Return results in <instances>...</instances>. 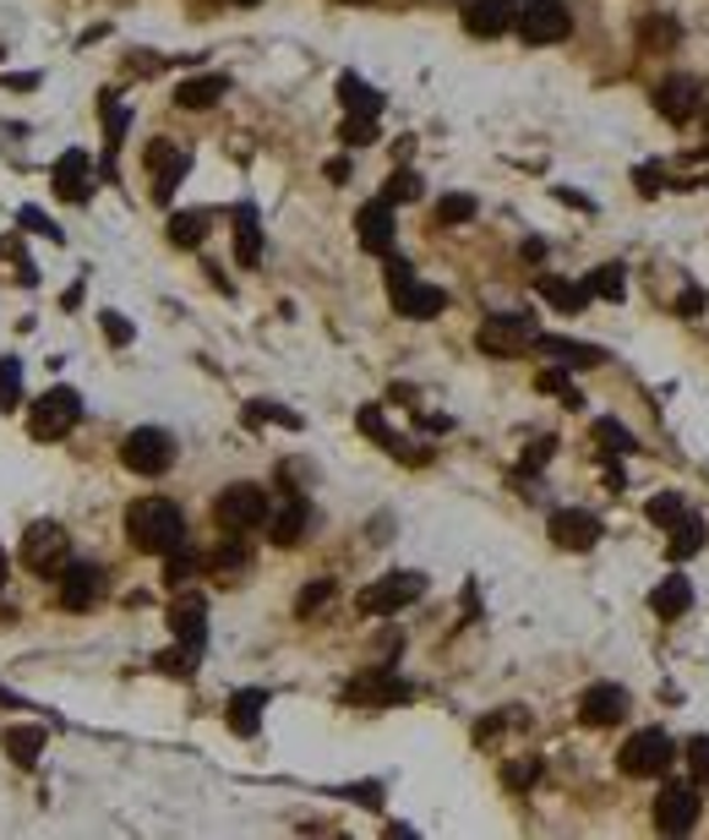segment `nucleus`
Instances as JSON below:
<instances>
[{
  "mask_svg": "<svg viewBox=\"0 0 709 840\" xmlns=\"http://www.w3.org/2000/svg\"><path fill=\"white\" fill-rule=\"evenodd\" d=\"M202 235H208V213H175L169 219V241L175 246H202Z\"/></svg>",
  "mask_w": 709,
  "mask_h": 840,
  "instance_id": "obj_34",
  "label": "nucleus"
},
{
  "mask_svg": "<svg viewBox=\"0 0 709 840\" xmlns=\"http://www.w3.org/2000/svg\"><path fill=\"white\" fill-rule=\"evenodd\" d=\"M121 464L132 475H164L175 464V436L158 431V425H137L126 442H121Z\"/></svg>",
  "mask_w": 709,
  "mask_h": 840,
  "instance_id": "obj_7",
  "label": "nucleus"
},
{
  "mask_svg": "<svg viewBox=\"0 0 709 840\" xmlns=\"http://www.w3.org/2000/svg\"><path fill=\"white\" fill-rule=\"evenodd\" d=\"M0 584H5V552H0Z\"/></svg>",
  "mask_w": 709,
  "mask_h": 840,
  "instance_id": "obj_52",
  "label": "nucleus"
},
{
  "mask_svg": "<svg viewBox=\"0 0 709 840\" xmlns=\"http://www.w3.org/2000/svg\"><path fill=\"white\" fill-rule=\"evenodd\" d=\"M541 295H546L557 311H584V300H589L584 284H567V279H541Z\"/></svg>",
  "mask_w": 709,
  "mask_h": 840,
  "instance_id": "obj_32",
  "label": "nucleus"
},
{
  "mask_svg": "<svg viewBox=\"0 0 709 840\" xmlns=\"http://www.w3.org/2000/svg\"><path fill=\"white\" fill-rule=\"evenodd\" d=\"M546 458H552V436H541V442H535V447L524 453V469H541Z\"/></svg>",
  "mask_w": 709,
  "mask_h": 840,
  "instance_id": "obj_50",
  "label": "nucleus"
},
{
  "mask_svg": "<svg viewBox=\"0 0 709 840\" xmlns=\"http://www.w3.org/2000/svg\"><path fill=\"white\" fill-rule=\"evenodd\" d=\"M688 606H694V584H688L683 573H672V578H661V584L650 589V611H655V617H666V622H672V617H683Z\"/></svg>",
  "mask_w": 709,
  "mask_h": 840,
  "instance_id": "obj_23",
  "label": "nucleus"
},
{
  "mask_svg": "<svg viewBox=\"0 0 709 840\" xmlns=\"http://www.w3.org/2000/svg\"><path fill=\"white\" fill-rule=\"evenodd\" d=\"M705 546V519H694V513H683L677 524H672V541H666V552L683 562V557H694Z\"/></svg>",
  "mask_w": 709,
  "mask_h": 840,
  "instance_id": "obj_30",
  "label": "nucleus"
},
{
  "mask_svg": "<svg viewBox=\"0 0 709 840\" xmlns=\"http://www.w3.org/2000/svg\"><path fill=\"white\" fill-rule=\"evenodd\" d=\"M672 759H677V742H672L661 726H650V731H633V737L622 742L617 770H622V775H633V781H644V775H666V770H672Z\"/></svg>",
  "mask_w": 709,
  "mask_h": 840,
  "instance_id": "obj_2",
  "label": "nucleus"
},
{
  "mask_svg": "<svg viewBox=\"0 0 709 840\" xmlns=\"http://www.w3.org/2000/svg\"><path fill=\"white\" fill-rule=\"evenodd\" d=\"M552 541H557L563 552H589V546L600 541V519L584 513V508H557V513H552Z\"/></svg>",
  "mask_w": 709,
  "mask_h": 840,
  "instance_id": "obj_18",
  "label": "nucleus"
},
{
  "mask_svg": "<svg viewBox=\"0 0 709 840\" xmlns=\"http://www.w3.org/2000/svg\"><path fill=\"white\" fill-rule=\"evenodd\" d=\"M519 5L524 0H475V5H464V27L475 38H502L519 22Z\"/></svg>",
  "mask_w": 709,
  "mask_h": 840,
  "instance_id": "obj_17",
  "label": "nucleus"
},
{
  "mask_svg": "<svg viewBox=\"0 0 709 840\" xmlns=\"http://www.w3.org/2000/svg\"><path fill=\"white\" fill-rule=\"evenodd\" d=\"M5 753H11V764H38V753H44V731L38 726H11L5 731Z\"/></svg>",
  "mask_w": 709,
  "mask_h": 840,
  "instance_id": "obj_29",
  "label": "nucleus"
},
{
  "mask_svg": "<svg viewBox=\"0 0 709 840\" xmlns=\"http://www.w3.org/2000/svg\"><path fill=\"white\" fill-rule=\"evenodd\" d=\"M224 93H230V77H186L175 88V104L180 110H213Z\"/></svg>",
  "mask_w": 709,
  "mask_h": 840,
  "instance_id": "obj_24",
  "label": "nucleus"
},
{
  "mask_svg": "<svg viewBox=\"0 0 709 840\" xmlns=\"http://www.w3.org/2000/svg\"><path fill=\"white\" fill-rule=\"evenodd\" d=\"M480 350L486 355H524V350H535V322L519 317V311L486 317L480 322Z\"/></svg>",
  "mask_w": 709,
  "mask_h": 840,
  "instance_id": "obj_10",
  "label": "nucleus"
},
{
  "mask_svg": "<svg viewBox=\"0 0 709 840\" xmlns=\"http://www.w3.org/2000/svg\"><path fill=\"white\" fill-rule=\"evenodd\" d=\"M436 219H442V224H464V219H475V197H464V191L442 197V202H436Z\"/></svg>",
  "mask_w": 709,
  "mask_h": 840,
  "instance_id": "obj_40",
  "label": "nucleus"
},
{
  "mask_svg": "<svg viewBox=\"0 0 709 840\" xmlns=\"http://www.w3.org/2000/svg\"><path fill=\"white\" fill-rule=\"evenodd\" d=\"M628 715V694L617 688V683H600V688H589L584 699H578V720L584 726H617Z\"/></svg>",
  "mask_w": 709,
  "mask_h": 840,
  "instance_id": "obj_21",
  "label": "nucleus"
},
{
  "mask_svg": "<svg viewBox=\"0 0 709 840\" xmlns=\"http://www.w3.org/2000/svg\"><path fill=\"white\" fill-rule=\"evenodd\" d=\"M383 197H388V202H416V197H421V175H416V169H399V175L383 186Z\"/></svg>",
  "mask_w": 709,
  "mask_h": 840,
  "instance_id": "obj_39",
  "label": "nucleus"
},
{
  "mask_svg": "<svg viewBox=\"0 0 709 840\" xmlns=\"http://www.w3.org/2000/svg\"><path fill=\"white\" fill-rule=\"evenodd\" d=\"M169 628H175V639H180L186 650L202 655V644H208V600H202V595H180V600L169 606Z\"/></svg>",
  "mask_w": 709,
  "mask_h": 840,
  "instance_id": "obj_19",
  "label": "nucleus"
},
{
  "mask_svg": "<svg viewBox=\"0 0 709 840\" xmlns=\"http://www.w3.org/2000/svg\"><path fill=\"white\" fill-rule=\"evenodd\" d=\"M339 99H344V110H350V115H377V110H383V93H377V88H366L355 71H344V77H339Z\"/></svg>",
  "mask_w": 709,
  "mask_h": 840,
  "instance_id": "obj_28",
  "label": "nucleus"
},
{
  "mask_svg": "<svg viewBox=\"0 0 709 840\" xmlns=\"http://www.w3.org/2000/svg\"><path fill=\"white\" fill-rule=\"evenodd\" d=\"M55 578H60V606L66 611H88L104 595V567L99 562H66Z\"/></svg>",
  "mask_w": 709,
  "mask_h": 840,
  "instance_id": "obj_12",
  "label": "nucleus"
},
{
  "mask_svg": "<svg viewBox=\"0 0 709 840\" xmlns=\"http://www.w3.org/2000/svg\"><path fill=\"white\" fill-rule=\"evenodd\" d=\"M535 388H541V394H563L567 405H578V394H573L567 372H541V377H535Z\"/></svg>",
  "mask_w": 709,
  "mask_h": 840,
  "instance_id": "obj_46",
  "label": "nucleus"
},
{
  "mask_svg": "<svg viewBox=\"0 0 709 840\" xmlns=\"http://www.w3.org/2000/svg\"><path fill=\"white\" fill-rule=\"evenodd\" d=\"M705 814V797H699V781H666L661 797H655V825L666 836H688Z\"/></svg>",
  "mask_w": 709,
  "mask_h": 840,
  "instance_id": "obj_6",
  "label": "nucleus"
},
{
  "mask_svg": "<svg viewBox=\"0 0 709 840\" xmlns=\"http://www.w3.org/2000/svg\"><path fill=\"white\" fill-rule=\"evenodd\" d=\"M344 699L350 704H405V699H416V688L405 677H394V672H361L344 688Z\"/></svg>",
  "mask_w": 709,
  "mask_h": 840,
  "instance_id": "obj_16",
  "label": "nucleus"
},
{
  "mask_svg": "<svg viewBox=\"0 0 709 840\" xmlns=\"http://www.w3.org/2000/svg\"><path fill=\"white\" fill-rule=\"evenodd\" d=\"M339 137L350 142V147H366V142L377 137V115H344V126H339Z\"/></svg>",
  "mask_w": 709,
  "mask_h": 840,
  "instance_id": "obj_42",
  "label": "nucleus"
},
{
  "mask_svg": "<svg viewBox=\"0 0 709 840\" xmlns=\"http://www.w3.org/2000/svg\"><path fill=\"white\" fill-rule=\"evenodd\" d=\"M589 295H600V300H622L628 295V284H622V263H606V268H595L589 279H584Z\"/></svg>",
  "mask_w": 709,
  "mask_h": 840,
  "instance_id": "obj_33",
  "label": "nucleus"
},
{
  "mask_svg": "<svg viewBox=\"0 0 709 840\" xmlns=\"http://www.w3.org/2000/svg\"><path fill=\"white\" fill-rule=\"evenodd\" d=\"M421 589H425L421 573H383L377 584L361 589V611H366V617H394V611H405L410 600H421Z\"/></svg>",
  "mask_w": 709,
  "mask_h": 840,
  "instance_id": "obj_9",
  "label": "nucleus"
},
{
  "mask_svg": "<svg viewBox=\"0 0 709 840\" xmlns=\"http://www.w3.org/2000/svg\"><path fill=\"white\" fill-rule=\"evenodd\" d=\"M355 235H361V246H366L372 257H388V252H394V202H388V197L366 202V208L355 213Z\"/></svg>",
  "mask_w": 709,
  "mask_h": 840,
  "instance_id": "obj_15",
  "label": "nucleus"
},
{
  "mask_svg": "<svg viewBox=\"0 0 709 840\" xmlns=\"http://www.w3.org/2000/svg\"><path fill=\"white\" fill-rule=\"evenodd\" d=\"M595 442H606V447H611L606 458H617V453H633V436H628L617 420H600V425H595Z\"/></svg>",
  "mask_w": 709,
  "mask_h": 840,
  "instance_id": "obj_43",
  "label": "nucleus"
},
{
  "mask_svg": "<svg viewBox=\"0 0 709 840\" xmlns=\"http://www.w3.org/2000/svg\"><path fill=\"white\" fill-rule=\"evenodd\" d=\"M688 770H694L699 792H709V737H694L688 742Z\"/></svg>",
  "mask_w": 709,
  "mask_h": 840,
  "instance_id": "obj_44",
  "label": "nucleus"
},
{
  "mask_svg": "<svg viewBox=\"0 0 709 840\" xmlns=\"http://www.w3.org/2000/svg\"><path fill=\"white\" fill-rule=\"evenodd\" d=\"M197 567H202V557H197V552H191L186 541H180L175 552H164V578H169V584H186V578H191Z\"/></svg>",
  "mask_w": 709,
  "mask_h": 840,
  "instance_id": "obj_35",
  "label": "nucleus"
},
{
  "mask_svg": "<svg viewBox=\"0 0 709 840\" xmlns=\"http://www.w3.org/2000/svg\"><path fill=\"white\" fill-rule=\"evenodd\" d=\"M644 513H650L655 524H666V530H672V524L688 513V502H683L677 491H661V497H650V508H644Z\"/></svg>",
  "mask_w": 709,
  "mask_h": 840,
  "instance_id": "obj_38",
  "label": "nucleus"
},
{
  "mask_svg": "<svg viewBox=\"0 0 709 840\" xmlns=\"http://www.w3.org/2000/svg\"><path fill=\"white\" fill-rule=\"evenodd\" d=\"M104 333H110L115 344H132V322H126L121 311H104Z\"/></svg>",
  "mask_w": 709,
  "mask_h": 840,
  "instance_id": "obj_48",
  "label": "nucleus"
},
{
  "mask_svg": "<svg viewBox=\"0 0 709 840\" xmlns=\"http://www.w3.org/2000/svg\"><path fill=\"white\" fill-rule=\"evenodd\" d=\"M328 600H333V578H311V584L300 589L295 611H300V617H311V611H317V606H328Z\"/></svg>",
  "mask_w": 709,
  "mask_h": 840,
  "instance_id": "obj_41",
  "label": "nucleus"
},
{
  "mask_svg": "<svg viewBox=\"0 0 709 840\" xmlns=\"http://www.w3.org/2000/svg\"><path fill=\"white\" fill-rule=\"evenodd\" d=\"M147 169H153V202H169L175 186H180L186 169H191V153L158 137V142H147Z\"/></svg>",
  "mask_w": 709,
  "mask_h": 840,
  "instance_id": "obj_11",
  "label": "nucleus"
},
{
  "mask_svg": "<svg viewBox=\"0 0 709 840\" xmlns=\"http://www.w3.org/2000/svg\"><path fill=\"white\" fill-rule=\"evenodd\" d=\"M99 121H104V164H110V153L121 147V137H126V126H132V115H126V104H115V99H104V104H99Z\"/></svg>",
  "mask_w": 709,
  "mask_h": 840,
  "instance_id": "obj_31",
  "label": "nucleus"
},
{
  "mask_svg": "<svg viewBox=\"0 0 709 840\" xmlns=\"http://www.w3.org/2000/svg\"><path fill=\"white\" fill-rule=\"evenodd\" d=\"M519 38L524 44H563L567 33H573V11H567V0H524L519 5Z\"/></svg>",
  "mask_w": 709,
  "mask_h": 840,
  "instance_id": "obj_5",
  "label": "nucleus"
},
{
  "mask_svg": "<svg viewBox=\"0 0 709 840\" xmlns=\"http://www.w3.org/2000/svg\"><path fill=\"white\" fill-rule=\"evenodd\" d=\"M699 99H705V88H699L694 77H683V71H677V77H666V82L655 88V110H661L672 126L694 121V115H699Z\"/></svg>",
  "mask_w": 709,
  "mask_h": 840,
  "instance_id": "obj_13",
  "label": "nucleus"
},
{
  "mask_svg": "<svg viewBox=\"0 0 709 840\" xmlns=\"http://www.w3.org/2000/svg\"><path fill=\"white\" fill-rule=\"evenodd\" d=\"M344 5H366V0H344Z\"/></svg>",
  "mask_w": 709,
  "mask_h": 840,
  "instance_id": "obj_54",
  "label": "nucleus"
},
{
  "mask_svg": "<svg viewBox=\"0 0 709 840\" xmlns=\"http://www.w3.org/2000/svg\"><path fill=\"white\" fill-rule=\"evenodd\" d=\"M263 709H268V694H263V688H241V694L230 699V731L252 737V731L263 726Z\"/></svg>",
  "mask_w": 709,
  "mask_h": 840,
  "instance_id": "obj_26",
  "label": "nucleus"
},
{
  "mask_svg": "<svg viewBox=\"0 0 709 840\" xmlns=\"http://www.w3.org/2000/svg\"><path fill=\"white\" fill-rule=\"evenodd\" d=\"M126 535H132L137 552L164 557V552H175V546L186 541V513H180L169 497H142V502L126 508Z\"/></svg>",
  "mask_w": 709,
  "mask_h": 840,
  "instance_id": "obj_1",
  "label": "nucleus"
},
{
  "mask_svg": "<svg viewBox=\"0 0 709 840\" xmlns=\"http://www.w3.org/2000/svg\"><path fill=\"white\" fill-rule=\"evenodd\" d=\"M306 524H311V508H306V497H284L279 513H268V535L279 541V546H295L300 535H306Z\"/></svg>",
  "mask_w": 709,
  "mask_h": 840,
  "instance_id": "obj_22",
  "label": "nucleus"
},
{
  "mask_svg": "<svg viewBox=\"0 0 709 840\" xmlns=\"http://www.w3.org/2000/svg\"><path fill=\"white\" fill-rule=\"evenodd\" d=\"M535 350L552 355V361H567V366H600L606 361L595 344H573V339H557V333H535Z\"/></svg>",
  "mask_w": 709,
  "mask_h": 840,
  "instance_id": "obj_25",
  "label": "nucleus"
},
{
  "mask_svg": "<svg viewBox=\"0 0 709 840\" xmlns=\"http://www.w3.org/2000/svg\"><path fill=\"white\" fill-rule=\"evenodd\" d=\"M388 295H394V311H399V317H416V322H425V317H436V311L447 306V295H442L436 284H425V279H405V284H394Z\"/></svg>",
  "mask_w": 709,
  "mask_h": 840,
  "instance_id": "obj_20",
  "label": "nucleus"
},
{
  "mask_svg": "<svg viewBox=\"0 0 709 840\" xmlns=\"http://www.w3.org/2000/svg\"><path fill=\"white\" fill-rule=\"evenodd\" d=\"M235 5H263V0H235Z\"/></svg>",
  "mask_w": 709,
  "mask_h": 840,
  "instance_id": "obj_53",
  "label": "nucleus"
},
{
  "mask_svg": "<svg viewBox=\"0 0 709 840\" xmlns=\"http://www.w3.org/2000/svg\"><path fill=\"white\" fill-rule=\"evenodd\" d=\"M66 562H71V541H66V530H60L55 519H38V524L22 535V567H33V573L55 578Z\"/></svg>",
  "mask_w": 709,
  "mask_h": 840,
  "instance_id": "obj_8",
  "label": "nucleus"
},
{
  "mask_svg": "<svg viewBox=\"0 0 709 840\" xmlns=\"http://www.w3.org/2000/svg\"><path fill=\"white\" fill-rule=\"evenodd\" d=\"M22 224H27V230H38V235H49V241H60V230H55V224H49L44 213H33V208L22 213Z\"/></svg>",
  "mask_w": 709,
  "mask_h": 840,
  "instance_id": "obj_49",
  "label": "nucleus"
},
{
  "mask_svg": "<svg viewBox=\"0 0 709 840\" xmlns=\"http://www.w3.org/2000/svg\"><path fill=\"white\" fill-rule=\"evenodd\" d=\"M77 420H82V394H77V388H49V394L27 410V431H33L38 442H60Z\"/></svg>",
  "mask_w": 709,
  "mask_h": 840,
  "instance_id": "obj_4",
  "label": "nucleus"
},
{
  "mask_svg": "<svg viewBox=\"0 0 709 840\" xmlns=\"http://www.w3.org/2000/svg\"><path fill=\"white\" fill-rule=\"evenodd\" d=\"M535 775H541V759H524V764H508V786H519V792H524V786H530Z\"/></svg>",
  "mask_w": 709,
  "mask_h": 840,
  "instance_id": "obj_47",
  "label": "nucleus"
},
{
  "mask_svg": "<svg viewBox=\"0 0 709 840\" xmlns=\"http://www.w3.org/2000/svg\"><path fill=\"white\" fill-rule=\"evenodd\" d=\"M235 257H241L246 268L263 263V224H257L252 208H235Z\"/></svg>",
  "mask_w": 709,
  "mask_h": 840,
  "instance_id": "obj_27",
  "label": "nucleus"
},
{
  "mask_svg": "<svg viewBox=\"0 0 709 840\" xmlns=\"http://www.w3.org/2000/svg\"><path fill=\"white\" fill-rule=\"evenodd\" d=\"M705 306V295L699 289H683V300H677V311H699Z\"/></svg>",
  "mask_w": 709,
  "mask_h": 840,
  "instance_id": "obj_51",
  "label": "nucleus"
},
{
  "mask_svg": "<svg viewBox=\"0 0 709 840\" xmlns=\"http://www.w3.org/2000/svg\"><path fill=\"white\" fill-rule=\"evenodd\" d=\"M639 38H644L650 49H672V44H677V16H644Z\"/></svg>",
  "mask_w": 709,
  "mask_h": 840,
  "instance_id": "obj_36",
  "label": "nucleus"
},
{
  "mask_svg": "<svg viewBox=\"0 0 709 840\" xmlns=\"http://www.w3.org/2000/svg\"><path fill=\"white\" fill-rule=\"evenodd\" d=\"M16 405H22V366L0 355V410H16Z\"/></svg>",
  "mask_w": 709,
  "mask_h": 840,
  "instance_id": "obj_37",
  "label": "nucleus"
},
{
  "mask_svg": "<svg viewBox=\"0 0 709 840\" xmlns=\"http://www.w3.org/2000/svg\"><path fill=\"white\" fill-rule=\"evenodd\" d=\"M55 197H66V202H88L93 197V164H88V153L82 147H66L60 158H55Z\"/></svg>",
  "mask_w": 709,
  "mask_h": 840,
  "instance_id": "obj_14",
  "label": "nucleus"
},
{
  "mask_svg": "<svg viewBox=\"0 0 709 840\" xmlns=\"http://www.w3.org/2000/svg\"><path fill=\"white\" fill-rule=\"evenodd\" d=\"M213 513H219V524H224L230 535H246V530L268 524V513H274V508H268V491H263V486L235 480V486H224V491H219Z\"/></svg>",
  "mask_w": 709,
  "mask_h": 840,
  "instance_id": "obj_3",
  "label": "nucleus"
},
{
  "mask_svg": "<svg viewBox=\"0 0 709 840\" xmlns=\"http://www.w3.org/2000/svg\"><path fill=\"white\" fill-rule=\"evenodd\" d=\"M208 567H219V573H235V567H246V546H241V541L219 546V552L208 557Z\"/></svg>",
  "mask_w": 709,
  "mask_h": 840,
  "instance_id": "obj_45",
  "label": "nucleus"
}]
</instances>
